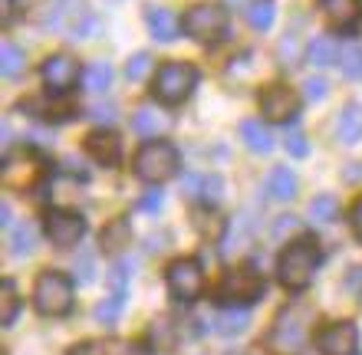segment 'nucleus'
Returning a JSON list of instances; mask_svg holds the SVG:
<instances>
[{
  "mask_svg": "<svg viewBox=\"0 0 362 355\" xmlns=\"http://www.w3.org/2000/svg\"><path fill=\"white\" fill-rule=\"evenodd\" d=\"M310 323H313V309L306 303H290L286 309L276 313L274 326L267 332V349L274 355H300V349L306 346Z\"/></svg>",
  "mask_w": 362,
  "mask_h": 355,
  "instance_id": "nucleus-1",
  "label": "nucleus"
},
{
  "mask_svg": "<svg viewBox=\"0 0 362 355\" xmlns=\"http://www.w3.org/2000/svg\"><path fill=\"white\" fill-rule=\"evenodd\" d=\"M320 247H316L313 237H300L293 240L290 247L280 253L276 260V279L284 283L286 289H303L313 283L316 270H320Z\"/></svg>",
  "mask_w": 362,
  "mask_h": 355,
  "instance_id": "nucleus-2",
  "label": "nucleus"
},
{
  "mask_svg": "<svg viewBox=\"0 0 362 355\" xmlns=\"http://www.w3.org/2000/svg\"><path fill=\"white\" fill-rule=\"evenodd\" d=\"M198 86V69L191 63H165L152 79V96L165 106H181Z\"/></svg>",
  "mask_w": 362,
  "mask_h": 355,
  "instance_id": "nucleus-3",
  "label": "nucleus"
},
{
  "mask_svg": "<svg viewBox=\"0 0 362 355\" xmlns=\"http://www.w3.org/2000/svg\"><path fill=\"white\" fill-rule=\"evenodd\" d=\"M178 164H181V155L172 142H148L139 148L132 168L142 181L162 184V181H168L172 174H178Z\"/></svg>",
  "mask_w": 362,
  "mask_h": 355,
  "instance_id": "nucleus-4",
  "label": "nucleus"
},
{
  "mask_svg": "<svg viewBox=\"0 0 362 355\" xmlns=\"http://www.w3.org/2000/svg\"><path fill=\"white\" fill-rule=\"evenodd\" d=\"M264 289H267V283L254 267H234L221 279L218 299L224 306H250V303H257L264 296Z\"/></svg>",
  "mask_w": 362,
  "mask_h": 355,
  "instance_id": "nucleus-5",
  "label": "nucleus"
},
{
  "mask_svg": "<svg viewBox=\"0 0 362 355\" xmlns=\"http://www.w3.org/2000/svg\"><path fill=\"white\" fill-rule=\"evenodd\" d=\"M33 306H37L43 316H66L69 309H73V283H69V277H63L57 270H47V273L37 279Z\"/></svg>",
  "mask_w": 362,
  "mask_h": 355,
  "instance_id": "nucleus-6",
  "label": "nucleus"
},
{
  "mask_svg": "<svg viewBox=\"0 0 362 355\" xmlns=\"http://www.w3.org/2000/svg\"><path fill=\"white\" fill-rule=\"evenodd\" d=\"M181 27L188 33L191 40H201V43H208V40H218L228 27V10L218 7V4H198V7H191L181 20Z\"/></svg>",
  "mask_w": 362,
  "mask_h": 355,
  "instance_id": "nucleus-7",
  "label": "nucleus"
},
{
  "mask_svg": "<svg viewBox=\"0 0 362 355\" xmlns=\"http://www.w3.org/2000/svg\"><path fill=\"white\" fill-rule=\"evenodd\" d=\"M165 283H168V293L181 303H191V299L201 296V289H204V270H201L198 260H188L181 257L175 260L168 273H165Z\"/></svg>",
  "mask_w": 362,
  "mask_h": 355,
  "instance_id": "nucleus-8",
  "label": "nucleus"
},
{
  "mask_svg": "<svg viewBox=\"0 0 362 355\" xmlns=\"http://www.w3.org/2000/svg\"><path fill=\"white\" fill-rule=\"evenodd\" d=\"M260 112L267 122H290L300 112V96L284 83H274L260 92Z\"/></svg>",
  "mask_w": 362,
  "mask_h": 355,
  "instance_id": "nucleus-9",
  "label": "nucleus"
},
{
  "mask_svg": "<svg viewBox=\"0 0 362 355\" xmlns=\"http://www.w3.org/2000/svg\"><path fill=\"white\" fill-rule=\"evenodd\" d=\"M86 234V221L73 211H53L47 217V237L49 243H57V247H73L79 243Z\"/></svg>",
  "mask_w": 362,
  "mask_h": 355,
  "instance_id": "nucleus-10",
  "label": "nucleus"
},
{
  "mask_svg": "<svg viewBox=\"0 0 362 355\" xmlns=\"http://www.w3.org/2000/svg\"><path fill=\"white\" fill-rule=\"evenodd\" d=\"M316 346L323 355H356V346H359V329L353 323H333L326 326L316 339Z\"/></svg>",
  "mask_w": 362,
  "mask_h": 355,
  "instance_id": "nucleus-11",
  "label": "nucleus"
},
{
  "mask_svg": "<svg viewBox=\"0 0 362 355\" xmlns=\"http://www.w3.org/2000/svg\"><path fill=\"white\" fill-rule=\"evenodd\" d=\"M43 83L49 86V92H66L73 83H76L83 73H79V63L73 56H66V53H53V56L43 63Z\"/></svg>",
  "mask_w": 362,
  "mask_h": 355,
  "instance_id": "nucleus-12",
  "label": "nucleus"
},
{
  "mask_svg": "<svg viewBox=\"0 0 362 355\" xmlns=\"http://www.w3.org/2000/svg\"><path fill=\"white\" fill-rule=\"evenodd\" d=\"M86 155L95 164L112 168V164L122 158V138L115 132H109V128H95V132L86 135Z\"/></svg>",
  "mask_w": 362,
  "mask_h": 355,
  "instance_id": "nucleus-13",
  "label": "nucleus"
},
{
  "mask_svg": "<svg viewBox=\"0 0 362 355\" xmlns=\"http://www.w3.org/2000/svg\"><path fill=\"white\" fill-rule=\"evenodd\" d=\"M57 96V92H53ZM53 96H33L23 102V109H30L27 116L33 119H43V122H66V119L76 116V109L69 106V102H57Z\"/></svg>",
  "mask_w": 362,
  "mask_h": 355,
  "instance_id": "nucleus-14",
  "label": "nucleus"
},
{
  "mask_svg": "<svg viewBox=\"0 0 362 355\" xmlns=\"http://www.w3.org/2000/svg\"><path fill=\"white\" fill-rule=\"evenodd\" d=\"M221 188H224V181H221L218 174H188L185 181H181V191H185V198H198V201H221Z\"/></svg>",
  "mask_w": 362,
  "mask_h": 355,
  "instance_id": "nucleus-15",
  "label": "nucleus"
},
{
  "mask_svg": "<svg viewBox=\"0 0 362 355\" xmlns=\"http://www.w3.org/2000/svg\"><path fill=\"white\" fill-rule=\"evenodd\" d=\"M145 23H148V33L162 43H175L178 40V17H175L168 7H152L145 13Z\"/></svg>",
  "mask_w": 362,
  "mask_h": 355,
  "instance_id": "nucleus-16",
  "label": "nucleus"
},
{
  "mask_svg": "<svg viewBox=\"0 0 362 355\" xmlns=\"http://www.w3.org/2000/svg\"><path fill=\"white\" fill-rule=\"evenodd\" d=\"M336 138L343 145L362 142V102H349V106L336 116Z\"/></svg>",
  "mask_w": 362,
  "mask_h": 355,
  "instance_id": "nucleus-17",
  "label": "nucleus"
},
{
  "mask_svg": "<svg viewBox=\"0 0 362 355\" xmlns=\"http://www.w3.org/2000/svg\"><path fill=\"white\" fill-rule=\"evenodd\" d=\"M247 309L240 306H224L214 313V319H211V329L218 332V336H240L244 329H247Z\"/></svg>",
  "mask_w": 362,
  "mask_h": 355,
  "instance_id": "nucleus-18",
  "label": "nucleus"
},
{
  "mask_svg": "<svg viewBox=\"0 0 362 355\" xmlns=\"http://www.w3.org/2000/svg\"><path fill=\"white\" fill-rule=\"evenodd\" d=\"M240 138H244V145L250 152L257 155H267L274 148V135H270L267 122H260V119H244L240 122Z\"/></svg>",
  "mask_w": 362,
  "mask_h": 355,
  "instance_id": "nucleus-19",
  "label": "nucleus"
},
{
  "mask_svg": "<svg viewBox=\"0 0 362 355\" xmlns=\"http://www.w3.org/2000/svg\"><path fill=\"white\" fill-rule=\"evenodd\" d=\"M306 59H310L313 66L326 69V66H333L336 59H343V53H339V43H336L333 37H316L313 43H310V49H306Z\"/></svg>",
  "mask_w": 362,
  "mask_h": 355,
  "instance_id": "nucleus-20",
  "label": "nucleus"
},
{
  "mask_svg": "<svg viewBox=\"0 0 362 355\" xmlns=\"http://www.w3.org/2000/svg\"><path fill=\"white\" fill-rule=\"evenodd\" d=\"M323 13L336 27H349V23H356L362 7H359V0H323Z\"/></svg>",
  "mask_w": 362,
  "mask_h": 355,
  "instance_id": "nucleus-21",
  "label": "nucleus"
},
{
  "mask_svg": "<svg viewBox=\"0 0 362 355\" xmlns=\"http://www.w3.org/2000/svg\"><path fill=\"white\" fill-rule=\"evenodd\" d=\"M10 253L13 257H27V253H33V247H37V231H33V224L30 221H20L10 227Z\"/></svg>",
  "mask_w": 362,
  "mask_h": 355,
  "instance_id": "nucleus-22",
  "label": "nucleus"
},
{
  "mask_svg": "<svg viewBox=\"0 0 362 355\" xmlns=\"http://www.w3.org/2000/svg\"><path fill=\"white\" fill-rule=\"evenodd\" d=\"M267 188H270V194H274L276 201H293V194H296V174L290 172V168H274L270 172V178H267Z\"/></svg>",
  "mask_w": 362,
  "mask_h": 355,
  "instance_id": "nucleus-23",
  "label": "nucleus"
},
{
  "mask_svg": "<svg viewBox=\"0 0 362 355\" xmlns=\"http://www.w3.org/2000/svg\"><path fill=\"white\" fill-rule=\"evenodd\" d=\"M310 217L316 224H333L339 217V201H336L333 194H316L313 201H310Z\"/></svg>",
  "mask_w": 362,
  "mask_h": 355,
  "instance_id": "nucleus-24",
  "label": "nucleus"
},
{
  "mask_svg": "<svg viewBox=\"0 0 362 355\" xmlns=\"http://www.w3.org/2000/svg\"><path fill=\"white\" fill-rule=\"evenodd\" d=\"M125 243H132V227H129V221H125V217H119V221H112L103 231V247L115 253V250H122Z\"/></svg>",
  "mask_w": 362,
  "mask_h": 355,
  "instance_id": "nucleus-25",
  "label": "nucleus"
},
{
  "mask_svg": "<svg viewBox=\"0 0 362 355\" xmlns=\"http://www.w3.org/2000/svg\"><path fill=\"white\" fill-rule=\"evenodd\" d=\"M132 128L139 135H145V138H152V135H158L165 128V116L155 112V109H139L132 116Z\"/></svg>",
  "mask_w": 362,
  "mask_h": 355,
  "instance_id": "nucleus-26",
  "label": "nucleus"
},
{
  "mask_svg": "<svg viewBox=\"0 0 362 355\" xmlns=\"http://www.w3.org/2000/svg\"><path fill=\"white\" fill-rule=\"evenodd\" d=\"M0 73L7 79H17L23 73V49L17 43H4L0 47Z\"/></svg>",
  "mask_w": 362,
  "mask_h": 355,
  "instance_id": "nucleus-27",
  "label": "nucleus"
},
{
  "mask_svg": "<svg viewBox=\"0 0 362 355\" xmlns=\"http://www.w3.org/2000/svg\"><path fill=\"white\" fill-rule=\"evenodd\" d=\"M83 83H86V89H93V92H105L109 83H112V66H109V63H89V66L83 69Z\"/></svg>",
  "mask_w": 362,
  "mask_h": 355,
  "instance_id": "nucleus-28",
  "label": "nucleus"
},
{
  "mask_svg": "<svg viewBox=\"0 0 362 355\" xmlns=\"http://www.w3.org/2000/svg\"><path fill=\"white\" fill-rule=\"evenodd\" d=\"M122 306H125V296H119V293H109V296L95 306V323L99 326H115V319H119V313H122Z\"/></svg>",
  "mask_w": 362,
  "mask_h": 355,
  "instance_id": "nucleus-29",
  "label": "nucleus"
},
{
  "mask_svg": "<svg viewBox=\"0 0 362 355\" xmlns=\"http://www.w3.org/2000/svg\"><path fill=\"white\" fill-rule=\"evenodd\" d=\"M17 309H20V296H17V287L4 279V287H0V323L10 326L13 319H17Z\"/></svg>",
  "mask_w": 362,
  "mask_h": 355,
  "instance_id": "nucleus-30",
  "label": "nucleus"
},
{
  "mask_svg": "<svg viewBox=\"0 0 362 355\" xmlns=\"http://www.w3.org/2000/svg\"><path fill=\"white\" fill-rule=\"evenodd\" d=\"M247 23L254 30H267L274 23V0H254L247 7Z\"/></svg>",
  "mask_w": 362,
  "mask_h": 355,
  "instance_id": "nucleus-31",
  "label": "nucleus"
},
{
  "mask_svg": "<svg viewBox=\"0 0 362 355\" xmlns=\"http://www.w3.org/2000/svg\"><path fill=\"white\" fill-rule=\"evenodd\" d=\"M343 76L346 79H362V47L349 43L343 49Z\"/></svg>",
  "mask_w": 362,
  "mask_h": 355,
  "instance_id": "nucleus-32",
  "label": "nucleus"
},
{
  "mask_svg": "<svg viewBox=\"0 0 362 355\" xmlns=\"http://www.w3.org/2000/svg\"><path fill=\"white\" fill-rule=\"evenodd\" d=\"M148 69H152V53H135V56H129V63H125V76L139 83V79L148 76Z\"/></svg>",
  "mask_w": 362,
  "mask_h": 355,
  "instance_id": "nucleus-33",
  "label": "nucleus"
},
{
  "mask_svg": "<svg viewBox=\"0 0 362 355\" xmlns=\"http://www.w3.org/2000/svg\"><path fill=\"white\" fill-rule=\"evenodd\" d=\"M73 267H76V283H83V287H89L95 279V257L93 253H79L76 260H73Z\"/></svg>",
  "mask_w": 362,
  "mask_h": 355,
  "instance_id": "nucleus-34",
  "label": "nucleus"
},
{
  "mask_svg": "<svg viewBox=\"0 0 362 355\" xmlns=\"http://www.w3.org/2000/svg\"><path fill=\"white\" fill-rule=\"evenodd\" d=\"M326 92H329V83H326L323 76H310L303 83V96L310 99V102H320V99H326Z\"/></svg>",
  "mask_w": 362,
  "mask_h": 355,
  "instance_id": "nucleus-35",
  "label": "nucleus"
},
{
  "mask_svg": "<svg viewBox=\"0 0 362 355\" xmlns=\"http://www.w3.org/2000/svg\"><path fill=\"white\" fill-rule=\"evenodd\" d=\"M280 63H284V66L296 63V33H286V37L280 40Z\"/></svg>",
  "mask_w": 362,
  "mask_h": 355,
  "instance_id": "nucleus-36",
  "label": "nucleus"
},
{
  "mask_svg": "<svg viewBox=\"0 0 362 355\" xmlns=\"http://www.w3.org/2000/svg\"><path fill=\"white\" fill-rule=\"evenodd\" d=\"M286 152H290V155H293V158H303V155L306 152H310V145H306V138H303V135H300V132H290V135H286Z\"/></svg>",
  "mask_w": 362,
  "mask_h": 355,
  "instance_id": "nucleus-37",
  "label": "nucleus"
},
{
  "mask_svg": "<svg viewBox=\"0 0 362 355\" xmlns=\"http://www.w3.org/2000/svg\"><path fill=\"white\" fill-rule=\"evenodd\" d=\"M89 119H95V122H115V109L112 106H105V102H99V106H93L86 112Z\"/></svg>",
  "mask_w": 362,
  "mask_h": 355,
  "instance_id": "nucleus-38",
  "label": "nucleus"
},
{
  "mask_svg": "<svg viewBox=\"0 0 362 355\" xmlns=\"http://www.w3.org/2000/svg\"><path fill=\"white\" fill-rule=\"evenodd\" d=\"M69 355H105V349L99 342H79V346L69 349Z\"/></svg>",
  "mask_w": 362,
  "mask_h": 355,
  "instance_id": "nucleus-39",
  "label": "nucleus"
},
{
  "mask_svg": "<svg viewBox=\"0 0 362 355\" xmlns=\"http://www.w3.org/2000/svg\"><path fill=\"white\" fill-rule=\"evenodd\" d=\"M158 207H162V191L145 194L142 201H139V211H158Z\"/></svg>",
  "mask_w": 362,
  "mask_h": 355,
  "instance_id": "nucleus-40",
  "label": "nucleus"
},
{
  "mask_svg": "<svg viewBox=\"0 0 362 355\" xmlns=\"http://www.w3.org/2000/svg\"><path fill=\"white\" fill-rule=\"evenodd\" d=\"M349 221H353V231H356V237L362 240V198L353 204V211H349Z\"/></svg>",
  "mask_w": 362,
  "mask_h": 355,
  "instance_id": "nucleus-41",
  "label": "nucleus"
},
{
  "mask_svg": "<svg viewBox=\"0 0 362 355\" xmlns=\"http://www.w3.org/2000/svg\"><path fill=\"white\" fill-rule=\"evenodd\" d=\"M10 17H13V4H10V0H0V20L10 23Z\"/></svg>",
  "mask_w": 362,
  "mask_h": 355,
  "instance_id": "nucleus-42",
  "label": "nucleus"
},
{
  "mask_svg": "<svg viewBox=\"0 0 362 355\" xmlns=\"http://www.w3.org/2000/svg\"><path fill=\"white\" fill-rule=\"evenodd\" d=\"M0 224H4V227H13V214H10V204H4V207H0Z\"/></svg>",
  "mask_w": 362,
  "mask_h": 355,
  "instance_id": "nucleus-43",
  "label": "nucleus"
},
{
  "mask_svg": "<svg viewBox=\"0 0 362 355\" xmlns=\"http://www.w3.org/2000/svg\"><path fill=\"white\" fill-rule=\"evenodd\" d=\"M125 355H145V352H139L135 346H129V352H125Z\"/></svg>",
  "mask_w": 362,
  "mask_h": 355,
  "instance_id": "nucleus-44",
  "label": "nucleus"
}]
</instances>
